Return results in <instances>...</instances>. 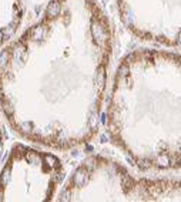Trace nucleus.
<instances>
[{"label": "nucleus", "instance_id": "nucleus-1", "mask_svg": "<svg viewBox=\"0 0 181 202\" xmlns=\"http://www.w3.org/2000/svg\"><path fill=\"white\" fill-rule=\"evenodd\" d=\"M113 29L97 0H49L0 50V111L23 140L71 150L99 132Z\"/></svg>", "mask_w": 181, "mask_h": 202}, {"label": "nucleus", "instance_id": "nucleus-2", "mask_svg": "<svg viewBox=\"0 0 181 202\" xmlns=\"http://www.w3.org/2000/svg\"><path fill=\"white\" fill-rule=\"evenodd\" d=\"M106 128L140 169H181V53L140 49L116 70Z\"/></svg>", "mask_w": 181, "mask_h": 202}, {"label": "nucleus", "instance_id": "nucleus-3", "mask_svg": "<svg viewBox=\"0 0 181 202\" xmlns=\"http://www.w3.org/2000/svg\"><path fill=\"white\" fill-rule=\"evenodd\" d=\"M57 201H181V179L133 175L120 162L93 154L86 157L64 179Z\"/></svg>", "mask_w": 181, "mask_h": 202}, {"label": "nucleus", "instance_id": "nucleus-4", "mask_svg": "<svg viewBox=\"0 0 181 202\" xmlns=\"http://www.w3.org/2000/svg\"><path fill=\"white\" fill-rule=\"evenodd\" d=\"M64 178L63 161L56 154L16 142L0 167V202L53 201Z\"/></svg>", "mask_w": 181, "mask_h": 202}, {"label": "nucleus", "instance_id": "nucleus-5", "mask_svg": "<svg viewBox=\"0 0 181 202\" xmlns=\"http://www.w3.org/2000/svg\"><path fill=\"white\" fill-rule=\"evenodd\" d=\"M126 29L141 40L181 49V0H116Z\"/></svg>", "mask_w": 181, "mask_h": 202}, {"label": "nucleus", "instance_id": "nucleus-6", "mask_svg": "<svg viewBox=\"0 0 181 202\" xmlns=\"http://www.w3.org/2000/svg\"><path fill=\"white\" fill-rule=\"evenodd\" d=\"M24 19V0H0V49L16 37Z\"/></svg>", "mask_w": 181, "mask_h": 202}, {"label": "nucleus", "instance_id": "nucleus-7", "mask_svg": "<svg viewBox=\"0 0 181 202\" xmlns=\"http://www.w3.org/2000/svg\"><path fill=\"white\" fill-rule=\"evenodd\" d=\"M5 158H6V131L2 121H0V167H2Z\"/></svg>", "mask_w": 181, "mask_h": 202}]
</instances>
